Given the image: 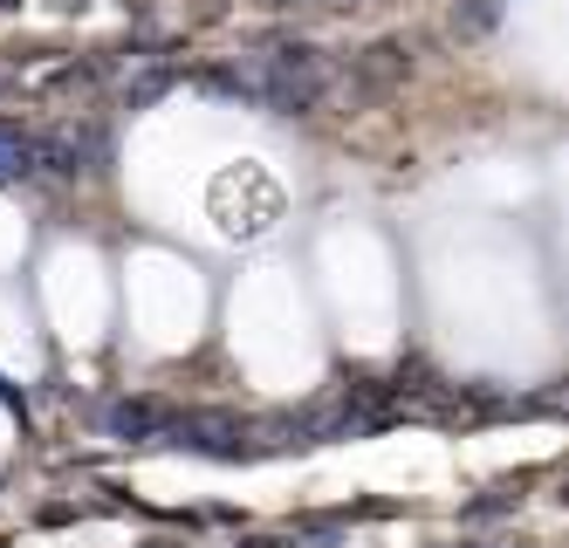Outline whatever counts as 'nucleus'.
I'll return each instance as SVG.
<instances>
[{
	"instance_id": "6",
	"label": "nucleus",
	"mask_w": 569,
	"mask_h": 548,
	"mask_svg": "<svg viewBox=\"0 0 569 548\" xmlns=\"http://www.w3.org/2000/svg\"><path fill=\"white\" fill-rule=\"evenodd\" d=\"M0 90H8V76H0Z\"/></svg>"
},
{
	"instance_id": "1",
	"label": "nucleus",
	"mask_w": 569,
	"mask_h": 548,
	"mask_svg": "<svg viewBox=\"0 0 569 548\" xmlns=\"http://www.w3.org/2000/svg\"><path fill=\"white\" fill-rule=\"evenodd\" d=\"M207 90L240 97L268 117H302L337 90V69L322 49H309V41H268V49H248V56L207 69Z\"/></svg>"
},
{
	"instance_id": "7",
	"label": "nucleus",
	"mask_w": 569,
	"mask_h": 548,
	"mask_svg": "<svg viewBox=\"0 0 569 548\" xmlns=\"http://www.w3.org/2000/svg\"><path fill=\"white\" fill-rule=\"evenodd\" d=\"M0 8H8V0H0Z\"/></svg>"
},
{
	"instance_id": "4",
	"label": "nucleus",
	"mask_w": 569,
	"mask_h": 548,
	"mask_svg": "<svg viewBox=\"0 0 569 548\" xmlns=\"http://www.w3.org/2000/svg\"><path fill=\"white\" fill-rule=\"evenodd\" d=\"M261 8H309V0H261Z\"/></svg>"
},
{
	"instance_id": "3",
	"label": "nucleus",
	"mask_w": 569,
	"mask_h": 548,
	"mask_svg": "<svg viewBox=\"0 0 569 548\" xmlns=\"http://www.w3.org/2000/svg\"><path fill=\"white\" fill-rule=\"evenodd\" d=\"M34 172V131L0 117V179H28Z\"/></svg>"
},
{
	"instance_id": "5",
	"label": "nucleus",
	"mask_w": 569,
	"mask_h": 548,
	"mask_svg": "<svg viewBox=\"0 0 569 548\" xmlns=\"http://www.w3.org/2000/svg\"><path fill=\"white\" fill-rule=\"evenodd\" d=\"M309 8H357V0H309Z\"/></svg>"
},
{
	"instance_id": "2",
	"label": "nucleus",
	"mask_w": 569,
	"mask_h": 548,
	"mask_svg": "<svg viewBox=\"0 0 569 548\" xmlns=\"http://www.w3.org/2000/svg\"><path fill=\"white\" fill-rule=\"evenodd\" d=\"M405 76H412V49H405V41H371L363 56H350V69H343V97H350V103L391 97Z\"/></svg>"
}]
</instances>
